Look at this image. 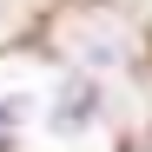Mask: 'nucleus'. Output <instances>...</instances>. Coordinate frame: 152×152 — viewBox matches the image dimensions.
I'll return each mask as SVG.
<instances>
[{"instance_id": "obj_1", "label": "nucleus", "mask_w": 152, "mask_h": 152, "mask_svg": "<svg viewBox=\"0 0 152 152\" xmlns=\"http://www.w3.org/2000/svg\"><path fill=\"white\" fill-rule=\"evenodd\" d=\"M93 113H99V99H93V86H80V93H73V106H53V126H60V132H80Z\"/></svg>"}, {"instance_id": "obj_2", "label": "nucleus", "mask_w": 152, "mask_h": 152, "mask_svg": "<svg viewBox=\"0 0 152 152\" xmlns=\"http://www.w3.org/2000/svg\"><path fill=\"white\" fill-rule=\"evenodd\" d=\"M0 126H20V113H13V106H0Z\"/></svg>"}]
</instances>
